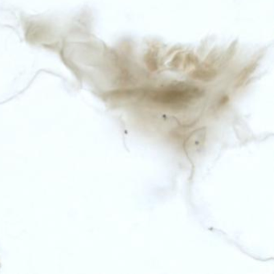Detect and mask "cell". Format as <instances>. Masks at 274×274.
Segmentation results:
<instances>
[{
	"label": "cell",
	"mask_w": 274,
	"mask_h": 274,
	"mask_svg": "<svg viewBox=\"0 0 274 274\" xmlns=\"http://www.w3.org/2000/svg\"><path fill=\"white\" fill-rule=\"evenodd\" d=\"M202 93L196 87L188 85H172L159 91L153 92L150 98L155 103L167 105H183L200 98Z\"/></svg>",
	"instance_id": "obj_1"
}]
</instances>
